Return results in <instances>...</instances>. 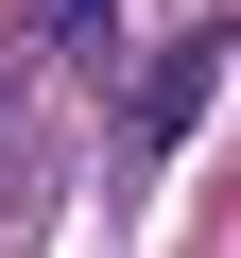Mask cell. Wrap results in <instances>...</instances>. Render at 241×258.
<instances>
[{"label": "cell", "instance_id": "6da1fadb", "mask_svg": "<svg viewBox=\"0 0 241 258\" xmlns=\"http://www.w3.org/2000/svg\"><path fill=\"white\" fill-rule=\"evenodd\" d=\"M207 86H224V35H190V52L138 86V138H190V103H207Z\"/></svg>", "mask_w": 241, "mask_h": 258}]
</instances>
